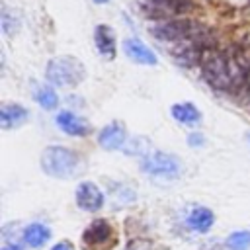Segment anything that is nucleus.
Wrapping results in <instances>:
<instances>
[{
  "instance_id": "nucleus-7",
  "label": "nucleus",
  "mask_w": 250,
  "mask_h": 250,
  "mask_svg": "<svg viewBox=\"0 0 250 250\" xmlns=\"http://www.w3.org/2000/svg\"><path fill=\"white\" fill-rule=\"evenodd\" d=\"M123 51H125V55L133 61V62H137V64H156L158 62V59H156V55L152 53V49H148L141 39H137V37H127V39H123Z\"/></svg>"
},
{
  "instance_id": "nucleus-24",
  "label": "nucleus",
  "mask_w": 250,
  "mask_h": 250,
  "mask_svg": "<svg viewBox=\"0 0 250 250\" xmlns=\"http://www.w3.org/2000/svg\"><path fill=\"white\" fill-rule=\"evenodd\" d=\"M96 4H105V2H109V0H94Z\"/></svg>"
},
{
  "instance_id": "nucleus-20",
  "label": "nucleus",
  "mask_w": 250,
  "mask_h": 250,
  "mask_svg": "<svg viewBox=\"0 0 250 250\" xmlns=\"http://www.w3.org/2000/svg\"><path fill=\"white\" fill-rule=\"evenodd\" d=\"M203 143H205V139H203V135H201V133L193 131V133H189V135H188V145H189V146L197 148V146H201Z\"/></svg>"
},
{
  "instance_id": "nucleus-5",
  "label": "nucleus",
  "mask_w": 250,
  "mask_h": 250,
  "mask_svg": "<svg viewBox=\"0 0 250 250\" xmlns=\"http://www.w3.org/2000/svg\"><path fill=\"white\" fill-rule=\"evenodd\" d=\"M141 168H143V172L156 176V178H178L182 172V162L174 154L154 150V152L143 156Z\"/></svg>"
},
{
  "instance_id": "nucleus-13",
  "label": "nucleus",
  "mask_w": 250,
  "mask_h": 250,
  "mask_svg": "<svg viewBox=\"0 0 250 250\" xmlns=\"http://www.w3.org/2000/svg\"><path fill=\"white\" fill-rule=\"evenodd\" d=\"M109 236H111V225H109V221L96 219L94 223H90L86 227V230L82 234V240L86 244H90V246H102V244H105L109 240Z\"/></svg>"
},
{
  "instance_id": "nucleus-10",
  "label": "nucleus",
  "mask_w": 250,
  "mask_h": 250,
  "mask_svg": "<svg viewBox=\"0 0 250 250\" xmlns=\"http://www.w3.org/2000/svg\"><path fill=\"white\" fill-rule=\"evenodd\" d=\"M55 123H57V127L62 133H66L70 137H86L90 133L88 123L82 117H78L76 113H72V111H61V113H57Z\"/></svg>"
},
{
  "instance_id": "nucleus-4",
  "label": "nucleus",
  "mask_w": 250,
  "mask_h": 250,
  "mask_svg": "<svg viewBox=\"0 0 250 250\" xmlns=\"http://www.w3.org/2000/svg\"><path fill=\"white\" fill-rule=\"evenodd\" d=\"M86 76V68L84 64L70 57V55H62V57H55L47 62L45 68V78L53 84V86H61V88H72L78 86Z\"/></svg>"
},
{
  "instance_id": "nucleus-3",
  "label": "nucleus",
  "mask_w": 250,
  "mask_h": 250,
  "mask_svg": "<svg viewBox=\"0 0 250 250\" xmlns=\"http://www.w3.org/2000/svg\"><path fill=\"white\" fill-rule=\"evenodd\" d=\"M41 170L51 178H70L80 170V156L61 145H51L41 152Z\"/></svg>"
},
{
  "instance_id": "nucleus-14",
  "label": "nucleus",
  "mask_w": 250,
  "mask_h": 250,
  "mask_svg": "<svg viewBox=\"0 0 250 250\" xmlns=\"http://www.w3.org/2000/svg\"><path fill=\"white\" fill-rule=\"evenodd\" d=\"M21 238L29 248H43L51 238V229L43 223H31L23 229Z\"/></svg>"
},
{
  "instance_id": "nucleus-1",
  "label": "nucleus",
  "mask_w": 250,
  "mask_h": 250,
  "mask_svg": "<svg viewBox=\"0 0 250 250\" xmlns=\"http://www.w3.org/2000/svg\"><path fill=\"white\" fill-rule=\"evenodd\" d=\"M199 62H201V74L209 86H213L215 90H232L236 86H242L244 72L250 61L242 62L238 57L211 47L203 53Z\"/></svg>"
},
{
  "instance_id": "nucleus-2",
  "label": "nucleus",
  "mask_w": 250,
  "mask_h": 250,
  "mask_svg": "<svg viewBox=\"0 0 250 250\" xmlns=\"http://www.w3.org/2000/svg\"><path fill=\"white\" fill-rule=\"evenodd\" d=\"M150 35L156 37L162 43H184V41H195L205 47H213V31L205 27L203 23L197 21H180V20H170V21H160L150 25Z\"/></svg>"
},
{
  "instance_id": "nucleus-18",
  "label": "nucleus",
  "mask_w": 250,
  "mask_h": 250,
  "mask_svg": "<svg viewBox=\"0 0 250 250\" xmlns=\"http://www.w3.org/2000/svg\"><path fill=\"white\" fill-rule=\"evenodd\" d=\"M148 2L164 12H170V14H184L191 6L189 0H148Z\"/></svg>"
},
{
  "instance_id": "nucleus-9",
  "label": "nucleus",
  "mask_w": 250,
  "mask_h": 250,
  "mask_svg": "<svg viewBox=\"0 0 250 250\" xmlns=\"http://www.w3.org/2000/svg\"><path fill=\"white\" fill-rule=\"evenodd\" d=\"M94 43H96V49L98 53L104 57V59H115V53H117V43H115V31L109 27V25H96L94 29Z\"/></svg>"
},
{
  "instance_id": "nucleus-21",
  "label": "nucleus",
  "mask_w": 250,
  "mask_h": 250,
  "mask_svg": "<svg viewBox=\"0 0 250 250\" xmlns=\"http://www.w3.org/2000/svg\"><path fill=\"white\" fill-rule=\"evenodd\" d=\"M51 250H74V246H72L70 240H61V242H57Z\"/></svg>"
},
{
  "instance_id": "nucleus-16",
  "label": "nucleus",
  "mask_w": 250,
  "mask_h": 250,
  "mask_svg": "<svg viewBox=\"0 0 250 250\" xmlns=\"http://www.w3.org/2000/svg\"><path fill=\"white\" fill-rule=\"evenodd\" d=\"M35 100H37V104H39L43 109H55V107L59 105V96H57V92H55L51 86H47V84L35 88Z\"/></svg>"
},
{
  "instance_id": "nucleus-12",
  "label": "nucleus",
  "mask_w": 250,
  "mask_h": 250,
  "mask_svg": "<svg viewBox=\"0 0 250 250\" xmlns=\"http://www.w3.org/2000/svg\"><path fill=\"white\" fill-rule=\"evenodd\" d=\"M29 113L23 105L20 104H2L0 107V127L4 131L8 129H16V127H21L25 121H27Z\"/></svg>"
},
{
  "instance_id": "nucleus-6",
  "label": "nucleus",
  "mask_w": 250,
  "mask_h": 250,
  "mask_svg": "<svg viewBox=\"0 0 250 250\" xmlns=\"http://www.w3.org/2000/svg\"><path fill=\"white\" fill-rule=\"evenodd\" d=\"M76 205L82 209V211H88V213H94V211H100L104 207V191L92 184V182H82L78 188H76Z\"/></svg>"
},
{
  "instance_id": "nucleus-8",
  "label": "nucleus",
  "mask_w": 250,
  "mask_h": 250,
  "mask_svg": "<svg viewBox=\"0 0 250 250\" xmlns=\"http://www.w3.org/2000/svg\"><path fill=\"white\" fill-rule=\"evenodd\" d=\"M98 143L100 146H104L105 150H117L121 146H125L127 143V131L119 121H113L109 125H105L100 135H98Z\"/></svg>"
},
{
  "instance_id": "nucleus-11",
  "label": "nucleus",
  "mask_w": 250,
  "mask_h": 250,
  "mask_svg": "<svg viewBox=\"0 0 250 250\" xmlns=\"http://www.w3.org/2000/svg\"><path fill=\"white\" fill-rule=\"evenodd\" d=\"M186 223L188 227L193 230V232H199V234H205L211 230L213 223H215V215L209 207H203V205H195L188 211L186 215Z\"/></svg>"
},
{
  "instance_id": "nucleus-25",
  "label": "nucleus",
  "mask_w": 250,
  "mask_h": 250,
  "mask_svg": "<svg viewBox=\"0 0 250 250\" xmlns=\"http://www.w3.org/2000/svg\"><path fill=\"white\" fill-rule=\"evenodd\" d=\"M246 139H248V141H250V131H248V135H246Z\"/></svg>"
},
{
  "instance_id": "nucleus-15",
  "label": "nucleus",
  "mask_w": 250,
  "mask_h": 250,
  "mask_svg": "<svg viewBox=\"0 0 250 250\" xmlns=\"http://www.w3.org/2000/svg\"><path fill=\"white\" fill-rule=\"evenodd\" d=\"M170 113L178 123H184V125H197L201 121V111L189 102L174 104L170 107Z\"/></svg>"
},
{
  "instance_id": "nucleus-22",
  "label": "nucleus",
  "mask_w": 250,
  "mask_h": 250,
  "mask_svg": "<svg viewBox=\"0 0 250 250\" xmlns=\"http://www.w3.org/2000/svg\"><path fill=\"white\" fill-rule=\"evenodd\" d=\"M242 86L250 92V62H248V66H246V72H244V80H242Z\"/></svg>"
},
{
  "instance_id": "nucleus-19",
  "label": "nucleus",
  "mask_w": 250,
  "mask_h": 250,
  "mask_svg": "<svg viewBox=\"0 0 250 250\" xmlns=\"http://www.w3.org/2000/svg\"><path fill=\"white\" fill-rule=\"evenodd\" d=\"M2 29H4L6 35H14V33L20 29V25H18V18L12 16L8 10H2Z\"/></svg>"
},
{
  "instance_id": "nucleus-17",
  "label": "nucleus",
  "mask_w": 250,
  "mask_h": 250,
  "mask_svg": "<svg viewBox=\"0 0 250 250\" xmlns=\"http://www.w3.org/2000/svg\"><path fill=\"white\" fill-rule=\"evenodd\" d=\"M227 250H250V230H234L225 240Z\"/></svg>"
},
{
  "instance_id": "nucleus-23",
  "label": "nucleus",
  "mask_w": 250,
  "mask_h": 250,
  "mask_svg": "<svg viewBox=\"0 0 250 250\" xmlns=\"http://www.w3.org/2000/svg\"><path fill=\"white\" fill-rule=\"evenodd\" d=\"M2 250H21V246L20 244H14V242H8V244H4Z\"/></svg>"
}]
</instances>
